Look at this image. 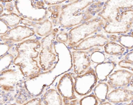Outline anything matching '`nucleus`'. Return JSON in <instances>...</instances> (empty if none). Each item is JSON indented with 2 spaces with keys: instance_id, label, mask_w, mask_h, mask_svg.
I'll use <instances>...</instances> for the list:
<instances>
[{
  "instance_id": "obj_26",
  "label": "nucleus",
  "mask_w": 133,
  "mask_h": 105,
  "mask_svg": "<svg viewBox=\"0 0 133 105\" xmlns=\"http://www.w3.org/2000/svg\"><path fill=\"white\" fill-rule=\"evenodd\" d=\"M23 105H42V100L40 98H36L30 100L25 103H23Z\"/></svg>"
},
{
  "instance_id": "obj_14",
  "label": "nucleus",
  "mask_w": 133,
  "mask_h": 105,
  "mask_svg": "<svg viewBox=\"0 0 133 105\" xmlns=\"http://www.w3.org/2000/svg\"><path fill=\"white\" fill-rule=\"evenodd\" d=\"M43 104L45 105H63L62 96L58 91L54 89L47 90L43 95Z\"/></svg>"
},
{
  "instance_id": "obj_22",
  "label": "nucleus",
  "mask_w": 133,
  "mask_h": 105,
  "mask_svg": "<svg viewBox=\"0 0 133 105\" xmlns=\"http://www.w3.org/2000/svg\"><path fill=\"white\" fill-rule=\"evenodd\" d=\"M118 65L123 68L127 69L131 71H133V62L127 61L125 59H123L118 62Z\"/></svg>"
},
{
  "instance_id": "obj_16",
  "label": "nucleus",
  "mask_w": 133,
  "mask_h": 105,
  "mask_svg": "<svg viewBox=\"0 0 133 105\" xmlns=\"http://www.w3.org/2000/svg\"><path fill=\"white\" fill-rule=\"evenodd\" d=\"M108 84L105 82H101L98 84L94 89V93L99 102H103L106 99L109 91Z\"/></svg>"
},
{
  "instance_id": "obj_19",
  "label": "nucleus",
  "mask_w": 133,
  "mask_h": 105,
  "mask_svg": "<svg viewBox=\"0 0 133 105\" xmlns=\"http://www.w3.org/2000/svg\"><path fill=\"white\" fill-rule=\"evenodd\" d=\"M60 7L59 5H54L50 6L48 8V11L51 13L50 18L52 20V23L54 26L57 23L58 18L59 16Z\"/></svg>"
},
{
  "instance_id": "obj_7",
  "label": "nucleus",
  "mask_w": 133,
  "mask_h": 105,
  "mask_svg": "<svg viewBox=\"0 0 133 105\" xmlns=\"http://www.w3.org/2000/svg\"><path fill=\"white\" fill-rule=\"evenodd\" d=\"M57 88L58 92L63 99V102L65 105L69 101L77 99L75 94L73 77L70 74L66 73L61 77Z\"/></svg>"
},
{
  "instance_id": "obj_24",
  "label": "nucleus",
  "mask_w": 133,
  "mask_h": 105,
  "mask_svg": "<svg viewBox=\"0 0 133 105\" xmlns=\"http://www.w3.org/2000/svg\"><path fill=\"white\" fill-rule=\"evenodd\" d=\"M4 10L6 11L7 13L15 12V7L13 1L9 3H6L4 6Z\"/></svg>"
},
{
  "instance_id": "obj_23",
  "label": "nucleus",
  "mask_w": 133,
  "mask_h": 105,
  "mask_svg": "<svg viewBox=\"0 0 133 105\" xmlns=\"http://www.w3.org/2000/svg\"><path fill=\"white\" fill-rule=\"evenodd\" d=\"M56 41L67 44L69 40L68 34L64 31H61L59 33L56 38Z\"/></svg>"
},
{
  "instance_id": "obj_18",
  "label": "nucleus",
  "mask_w": 133,
  "mask_h": 105,
  "mask_svg": "<svg viewBox=\"0 0 133 105\" xmlns=\"http://www.w3.org/2000/svg\"><path fill=\"white\" fill-rule=\"evenodd\" d=\"M117 41L124 48L132 49L133 47V37L132 35H122L117 37Z\"/></svg>"
},
{
  "instance_id": "obj_15",
  "label": "nucleus",
  "mask_w": 133,
  "mask_h": 105,
  "mask_svg": "<svg viewBox=\"0 0 133 105\" xmlns=\"http://www.w3.org/2000/svg\"><path fill=\"white\" fill-rule=\"evenodd\" d=\"M21 17L15 13H3L0 15V20L3 21L9 28H14L21 23Z\"/></svg>"
},
{
  "instance_id": "obj_8",
  "label": "nucleus",
  "mask_w": 133,
  "mask_h": 105,
  "mask_svg": "<svg viewBox=\"0 0 133 105\" xmlns=\"http://www.w3.org/2000/svg\"><path fill=\"white\" fill-rule=\"evenodd\" d=\"M133 73L125 69H118L109 75L107 84L110 88L126 87L133 79Z\"/></svg>"
},
{
  "instance_id": "obj_30",
  "label": "nucleus",
  "mask_w": 133,
  "mask_h": 105,
  "mask_svg": "<svg viewBox=\"0 0 133 105\" xmlns=\"http://www.w3.org/2000/svg\"><path fill=\"white\" fill-rule=\"evenodd\" d=\"M101 105H111L112 104L110 103V102H103L101 103Z\"/></svg>"
},
{
  "instance_id": "obj_3",
  "label": "nucleus",
  "mask_w": 133,
  "mask_h": 105,
  "mask_svg": "<svg viewBox=\"0 0 133 105\" xmlns=\"http://www.w3.org/2000/svg\"><path fill=\"white\" fill-rule=\"evenodd\" d=\"M58 29H54L42 38L41 41V49L39 55V64L45 72L53 70L59 61V54L54 51L53 44Z\"/></svg>"
},
{
  "instance_id": "obj_4",
  "label": "nucleus",
  "mask_w": 133,
  "mask_h": 105,
  "mask_svg": "<svg viewBox=\"0 0 133 105\" xmlns=\"http://www.w3.org/2000/svg\"><path fill=\"white\" fill-rule=\"evenodd\" d=\"M104 25L102 20L95 18L72 28L68 34V45L71 47L77 44L86 37L101 30Z\"/></svg>"
},
{
  "instance_id": "obj_21",
  "label": "nucleus",
  "mask_w": 133,
  "mask_h": 105,
  "mask_svg": "<svg viewBox=\"0 0 133 105\" xmlns=\"http://www.w3.org/2000/svg\"><path fill=\"white\" fill-rule=\"evenodd\" d=\"M90 59L92 62L98 64L104 62L105 57V54L103 52L96 51L92 53Z\"/></svg>"
},
{
  "instance_id": "obj_27",
  "label": "nucleus",
  "mask_w": 133,
  "mask_h": 105,
  "mask_svg": "<svg viewBox=\"0 0 133 105\" xmlns=\"http://www.w3.org/2000/svg\"><path fill=\"white\" fill-rule=\"evenodd\" d=\"M124 59L127 61L133 62V52H130L126 55L124 57Z\"/></svg>"
},
{
  "instance_id": "obj_5",
  "label": "nucleus",
  "mask_w": 133,
  "mask_h": 105,
  "mask_svg": "<svg viewBox=\"0 0 133 105\" xmlns=\"http://www.w3.org/2000/svg\"><path fill=\"white\" fill-rule=\"evenodd\" d=\"M74 78L75 92L81 96L90 93L98 81L95 71L92 69H87L84 73L78 75Z\"/></svg>"
},
{
  "instance_id": "obj_17",
  "label": "nucleus",
  "mask_w": 133,
  "mask_h": 105,
  "mask_svg": "<svg viewBox=\"0 0 133 105\" xmlns=\"http://www.w3.org/2000/svg\"><path fill=\"white\" fill-rule=\"evenodd\" d=\"M104 50L106 54L110 55H121L125 51L123 47L115 42H108L104 46Z\"/></svg>"
},
{
  "instance_id": "obj_10",
  "label": "nucleus",
  "mask_w": 133,
  "mask_h": 105,
  "mask_svg": "<svg viewBox=\"0 0 133 105\" xmlns=\"http://www.w3.org/2000/svg\"><path fill=\"white\" fill-rule=\"evenodd\" d=\"M72 55L74 72L77 75L83 74L91 66L90 58L84 51H74Z\"/></svg>"
},
{
  "instance_id": "obj_28",
  "label": "nucleus",
  "mask_w": 133,
  "mask_h": 105,
  "mask_svg": "<svg viewBox=\"0 0 133 105\" xmlns=\"http://www.w3.org/2000/svg\"><path fill=\"white\" fill-rule=\"evenodd\" d=\"M4 11V6L3 4L0 3V15H1L3 13Z\"/></svg>"
},
{
  "instance_id": "obj_1",
  "label": "nucleus",
  "mask_w": 133,
  "mask_h": 105,
  "mask_svg": "<svg viewBox=\"0 0 133 105\" xmlns=\"http://www.w3.org/2000/svg\"><path fill=\"white\" fill-rule=\"evenodd\" d=\"M41 48V42L36 38L24 40L15 47L17 55L14 63L25 78L33 79L41 75L42 68L37 60Z\"/></svg>"
},
{
  "instance_id": "obj_6",
  "label": "nucleus",
  "mask_w": 133,
  "mask_h": 105,
  "mask_svg": "<svg viewBox=\"0 0 133 105\" xmlns=\"http://www.w3.org/2000/svg\"><path fill=\"white\" fill-rule=\"evenodd\" d=\"M33 29L25 25H18L10 29L6 34L0 36V40L10 42H20L33 36Z\"/></svg>"
},
{
  "instance_id": "obj_29",
  "label": "nucleus",
  "mask_w": 133,
  "mask_h": 105,
  "mask_svg": "<svg viewBox=\"0 0 133 105\" xmlns=\"http://www.w3.org/2000/svg\"><path fill=\"white\" fill-rule=\"evenodd\" d=\"M13 0H0V3H9V2H11L13 1Z\"/></svg>"
},
{
  "instance_id": "obj_2",
  "label": "nucleus",
  "mask_w": 133,
  "mask_h": 105,
  "mask_svg": "<svg viewBox=\"0 0 133 105\" xmlns=\"http://www.w3.org/2000/svg\"><path fill=\"white\" fill-rule=\"evenodd\" d=\"M15 12L24 19L42 22L48 18V10L40 0H13Z\"/></svg>"
},
{
  "instance_id": "obj_12",
  "label": "nucleus",
  "mask_w": 133,
  "mask_h": 105,
  "mask_svg": "<svg viewBox=\"0 0 133 105\" xmlns=\"http://www.w3.org/2000/svg\"><path fill=\"white\" fill-rule=\"evenodd\" d=\"M108 101L114 103L128 102L133 100V92L132 90L124 88L116 89L111 91L107 95Z\"/></svg>"
},
{
  "instance_id": "obj_25",
  "label": "nucleus",
  "mask_w": 133,
  "mask_h": 105,
  "mask_svg": "<svg viewBox=\"0 0 133 105\" xmlns=\"http://www.w3.org/2000/svg\"><path fill=\"white\" fill-rule=\"evenodd\" d=\"M10 28L1 20H0V36L6 34L9 30Z\"/></svg>"
},
{
  "instance_id": "obj_9",
  "label": "nucleus",
  "mask_w": 133,
  "mask_h": 105,
  "mask_svg": "<svg viewBox=\"0 0 133 105\" xmlns=\"http://www.w3.org/2000/svg\"><path fill=\"white\" fill-rule=\"evenodd\" d=\"M109 42L108 38L102 34L86 38L80 43L71 47L74 51H86L95 47H102Z\"/></svg>"
},
{
  "instance_id": "obj_13",
  "label": "nucleus",
  "mask_w": 133,
  "mask_h": 105,
  "mask_svg": "<svg viewBox=\"0 0 133 105\" xmlns=\"http://www.w3.org/2000/svg\"><path fill=\"white\" fill-rule=\"evenodd\" d=\"M116 66V62L114 61H107L98 64L95 70L98 79L101 82L106 81Z\"/></svg>"
},
{
  "instance_id": "obj_20",
  "label": "nucleus",
  "mask_w": 133,
  "mask_h": 105,
  "mask_svg": "<svg viewBox=\"0 0 133 105\" xmlns=\"http://www.w3.org/2000/svg\"><path fill=\"white\" fill-rule=\"evenodd\" d=\"M79 103L81 105H98V103L95 95L91 94L83 97L80 100Z\"/></svg>"
},
{
  "instance_id": "obj_11",
  "label": "nucleus",
  "mask_w": 133,
  "mask_h": 105,
  "mask_svg": "<svg viewBox=\"0 0 133 105\" xmlns=\"http://www.w3.org/2000/svg\"><path fill=\"white\" fill-rule=\"evenodd\" d=\"M21 23L32 28L35 34L41 37L46 36L53 30L52 23L48 18L42 22H36L21 17Z\"/></svg>"
}]
</instances>
